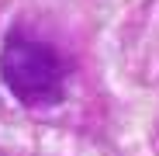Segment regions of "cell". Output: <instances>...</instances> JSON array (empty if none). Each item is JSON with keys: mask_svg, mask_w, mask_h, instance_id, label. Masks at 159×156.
<instances>
[{"mask_svg": "<svg viewBox=\"0 0 159 156\" xmlns=\"http://www.w3.org/2000/svg\"><path fill=\"white\" fill-rule=\"evenodd\" d=\"M0 76L21 104L48 108V104H59L62 97L66 63L48 42L14 28L0 49Z\"/></svg>", "mask_w": 159, "mask_h": 156, "instance_id": "1", "label": "cell"}]
</instances>
